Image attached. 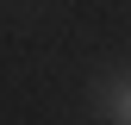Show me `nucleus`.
I'll list each match as a JSON object with an SVG mask.
<instances>
[{"label": "nucleus", "instance_id": "obj_1", "mask_svg": "<svg viewBox=\"0 0 131 125\" xmlns=\"http://www.w3.org/2000/svg\"><path fill=\"white\" fill-rule=\"evenodd\" d=\"M112 106H119V113H112V119H125V125H131V81L119 88V100H112Z\"/></svg>", "mask_w": 131, "mask_h": 125}]
</instances>
